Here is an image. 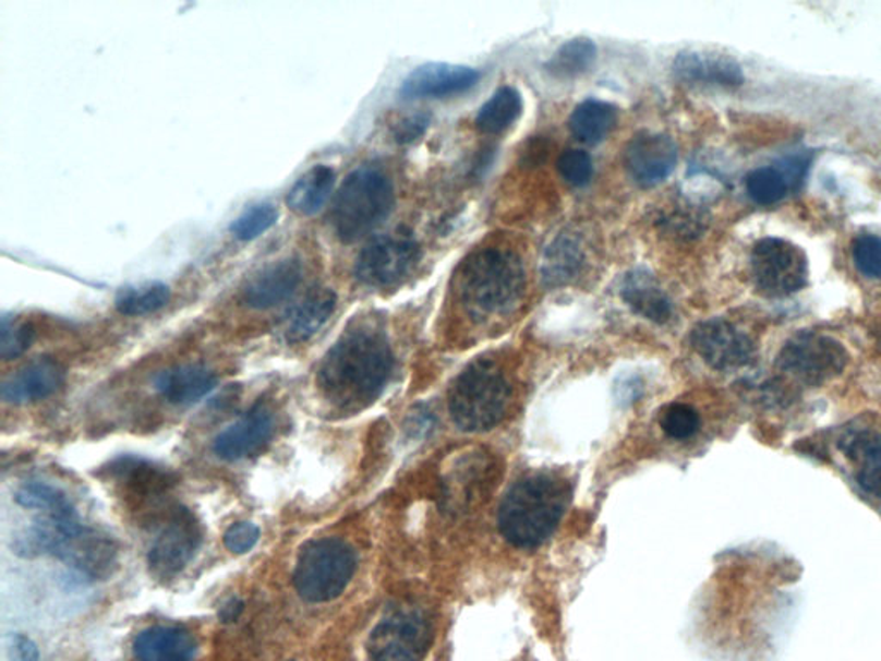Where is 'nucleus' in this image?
Here are the masks:
<instances>
[{
  "label": "nucleus",
  "mask_w": 881,
  "mask_h": 661,
  "mask_svg": "<svg viewBox=\"0 0 881 661\" xmlns=\"http://www.w3.org/2000/svg\"><path fill=\"white\" fill-rule=\"evenodd\" d=\"M854 264L868 278H881V238L874 235L857 237L853 245Z\"/></svg>",
  "instance_id": "37"
},
{
  "label": "nucleus",
  "mask_w": 881,
  "mask_h": 661,
  "mask_svg": "<svg viewBox=\"0 0 881 661\" xmlns=\"http://www.w3.org/2000/svg\"><path fill=\"white\" fill-rule=\"evenodd\" d=\"M523 104L519 91L503 86L479 110L475 127L486 135H502L522 115Z\"/></svg>",
  "instance_id": "29"
},
{
  "label": "nucleus",
  "mask_w": 881,
  "mask_h": 661,
  "mask_svg": "<svg viewBox=\"0 0 881 661\" xmlns=\"http://www.w3.org/2000/svg\"><path fill=\"white\" fill-rule=\"evenodd\" d=\"M433 622L424 610L398 606L369 637L371 661H422L433 645Z\"/></svg>",
  "instance_id": "8"
},
{
  "label": "nucleus",
  "mask_w": 881,
  "mask_h": 661,
  "mask_svg": "<svg viewBox=\"0 0 881 661\" xmlns=\"http://www.w3.org/2000/svg\"><path fill=\"white\" fill-rule=\"evenodd\" d=\"M751 273L759 293L770 299H784L808 285V257L792 241L763 238L752 249Z\"/></svg>",
  "instance_id": "9"
},
{
  "label": "nucleus",
  "mask_w": 881,
  "mask_h": 661,
  "mask_svg": "<svg viewBox=\"0 0 881 661\" xmlns=\"http://www.w3.org/2000/svg\"><path fill=\"white\" fill-rule=\"evenodd\" d=\"M747 195L759 205H771L787 195L788 183L779 168H759L746 178Z\"/></svg>",
  "instance_id": "34"
},
{
  "label": "nucleus",
  "mask_w": 881,
  "mask_h": 661,
  "mask_svg": "<svg viewBox=\"0 0 881 661\" xmlns=\"http://www.w3.org/2000/svg\"><path fill=\"white\" fill-rule=\"evenodd\" d=\"M621 300L651 323H668L674 314V305L660 281L645 269H633L625 274L620 286Z\"/></svg>",
  "instance_id": "22"
},
{
  "label": "nucleus",
  "mask_w": 881,
  "mask_h": 661,
  "mask_svg": "<svg viewBox=\"0 0 881 661\" xmlns=\"http://www.w3.org/2000/svg\"><path fill=\"white\" fill-rule=\"evenodd\" d=\"M355 570V551L343 539H314L300 551L294 588L305 601L326 603L347 589Z\"/></svg>",
  "instance_id": "6"
},
{
  "label": "nucleus",
  "mask_w": 881,
  "mask_h": 661,
  "mask_svg": "<svg viewBox=\"0 0 881 661\" xmlns=\"http://www.w3.org/2000/svg\"><path fill=\"white\" fill-rule=\"evenodd\" d=\"M841 448L853 466L857 484L881 500V434L869 429L847 433L841 440Z\"/></svg>",
  "instance_id": "20"
},
{
  "label": "nucleus",
  "mask_w": 881,
  "mask_h": 661,
  "mask_svg": "<svg viewBox=\"0 0 881 661\" xmlns=\"http://www.w3.org/2000/svg\"><path fill=\"white\" fill-rule=\"evenodd\" d=\"M302 264L294 259L273 262L246 279L241 302L255 311H267L290 299L302 283Z\"/></svg>",
  "instance_id": "17"
},
{
  "label": "nucleus",
  "mask_w": 881,
  "mask_h": 661,
  "mask_svg": "<svg viewBox=\"0 0 881 661\" xmlns=\"http://www.w3.org/2000/svg\"><path fill=\"white\" fill-rule=\"evenodd\" d=\"M674 74L689 85L719 88H739L746 80L739 62L714 50H684L675 58Z\"/></svg>",
  "instance_id": "18"
},
{
  "label": "nucleus",
  "mask_w": 881,
  "mask_h": 661,
  "mask_svg": "<svg viewBox=\"0 0 881 661\" xmlns=\"http://www.w3.org/2000/svg\"><path fill=\"white\" fill-rule=\"evenodd\" d=\"M395 207V187L383 169L360 166L336 193L330 223L343 243H355L388 219Z\"/></svg>",
  "instance_id": "4"
},
{
  "label": "nucleus",
  "mask_w": 881,
  "mask_h": 661,
  "mask_svg": "<svg viewBox=\"0 0 881 661\" xmlns=\"http://www.w3.org/2000/svg\"><path fill=\"white\" fill-rule=\"evenodd\" d=\"M273 436V412L264 404L253 405L245 416L217 434L214 454L228 461L255 457L269 445Z\"/></svg>",
  "instance_id": "15"
},
{
  "label": "nucleus",
  "mask_w": 881,
  "mask_h": 661,
  "mask_svg": "<svg viewBox=\"0 0 881 661\" xmlns=\"http://www.w3.org/2000/svg\"><path fill=\"white\" fill-rule=\"evenodd\" d=\"M678 148L663 133L641 131L625 148V168L639 187L651 189L663 183L675 171Z\"/></svg>",
  "instance_id": "14"
},
{
  "label": "nucleus",
  "mask_w": 881,
  "mask_h": 661,
  "mask_svg": "<svg viewBox=\"0 0 881 661\" xmlns=\"http://www.w3.org/2000/svg\"><path fill=\"white\" fill-rule=\"evenodd\" d=\"M17 505L32 510H40L41 514L49 512H62L74 508L70 500L58 488L50 486L47 482L29 481L16 491Z\"/></svg>",
  "instance_id": "32"
},
{
  "label": "nucleus",
  "mask_w": 881,
  "mask_h": 661,
  "mask_svg": "<svg viewBox=\"0 0 881 661\" xmlns=\"http://www.w3.org/2000/svg\"><path fill=\"white\" fill-rule=\"evenodd\" d=\"M434 424V417L431 416L425 407H417V410H413L410 413L409 424H407V429H409V433H412L413 436H424L425 433H429L431 429H433Z\"/></svg>",
  "instance_id": "43"
},
{
  "label": "nucleus",
  "mask_w": 881,
  "mask_h": 661,
  "mask_svg": "<svg viewBox=\"0 0 881 661\" xmlns=\"http://www.w3.org/2000/svg\"><path fill=\"white\" fill-rule=\"evenodd\" d=\"M455 290L473 321L506 317L517 311L526 293L522 259L503 247L473 250L458 267Z\"/></svg>",
  "instance_id": "2"
},
{
  "label": "nucleus",
  "mask_w": 881,
  "mask_h": 661,
  "mask_svg": "<svg viewBox=\"0 0 881 661\" xmlns=\"http://www.w3.org/2000/svg\"><path fill=\"white\" fill-rule=\"evenodd\" d=\"M847 360L849 356L841 341L804 330L784 345L776 357V371L791 383L818 388L841 376Z\"/></svg>",
  "instance_id": "7"
},
{
  "label": "nucleus",
  "mask_w": 881,
  "mask_h": 661,
  "mask_svg": "<svg viewBox=\"0 0 881 661\" xmlns=\"http://www.w3.org/2000/svg\"><path fill=\"white\" fill-rule=\"evenodd\" d=\"M570 496L567 479L550 472L529 473L505 494L498 510L499 532L515 548L541 546L564 519Z\"/></svg>",
  "instance_id": "3"
},
{
  "label": "nucleus",
  "mask_w": 881,
  "mask_h": 661,
  "mask_svg": "<svg viewBox=\"0 0 881 661\" xmlns=\"http://www.w3.org/2000/svg\"><path fill=\"white\" fill-rule=\"evenodd\" d=\"M809 163H811L809 154H799V156H792L782 160V168L779 169L787 180L788 189H796L797 184L802 181L806 171H808Z\"/></svg>",
  "instance_id": "41"
},
{
  "label": "nucleus",
  "mask_w": 881,
  "mask_h": 661,
  "mask_svg": "<svg viewBox=\"0 0 881 661\" xmlns=\"http://www.w3.org/2000/svg\"><path fill=\"white\" fill-rule=\"evenodd\" d=\"M243 612V601L240 600H231L222 606V612H220V616H222V621L231 622L234 618H238V615Z\"/></svg>",
  "instance_id": "44"
},
{
  "label": "nucleus",
  "mask_w": 881,
  "mask_h": 661,
  "mask_svg": "<svg viewBox=\"0 0 881 661\" xmlns=\"http://www.w3.org/2000/svg\"><path fill=\"white\" fill-rule=\"evenodd\" d=\"M571 135L586 145H598L612 133L616 124V107L603 100H586L571 112Z\"/></svg>",
  "instance_id": "28"
},
{
  "label": "nucleus",
  "mask_w": 881,
  "mask_h": 661,
  "mask_svg": "<svg viewBox=\"0 0 881 661\" xmlns=\"http://www.w3.org/2000/svg\"><path fill=\"white\" fill-rule=\"evenodd\" d=\"M278 223V208L267 202L246 207L229 228L231 235L240 241H252L266 235Z\"/></svg>",
  "instance_id": "33"
},
{
  "label": "nucleus",
  "mask_w": 881,
  "mask_h": 661,
  "mask_svg": "<svg viewBox=\"0 0 881 661\" xmlns=\"http://www.w3.org/2000/svg\"><path fill=\"white\" fill-rule=\"evenodd\" d=\"M511 398V384L494 359H478L458 374L448 393L455 424L466 433H484L498 425Z\"/></svg>",
  "instance_id": "5"
},
{
  "label": "nucleus",
  "mask_w": 881,
  "mask_h": 661,
  "mask_svg": "<svg viewBox=\"0 0 881 661\" xmlns=\"http://www.w3.org/2000/svg\"><path fill=\"white\" fill-rule=\"evenodd\" d=\"M482 455L467 454L449 470L443 493L448 510H463L481 496L491 472L490 461Z\"/></svg>",
  "instance_id": "24"
},
{
  "label": "nucleus",
  "mask_w": 881,
  "mask_h": 661,
  "mask_svg": "<svg viewBox=\"0 0 881 661\" xmlns=\"http://www.w3.org/2000/svg\"><path fill=\"white\" fill-rule=\"evenodd\" d=\"M202 543L201 524L186 508H176L148 553L150 572L157 579L178 576L192 562Z\"/></svg>",
  "instance_id": "11"
},
{
  "label": "nucleus",
  "mask_w": 881,
  "mask_h": 661,
  "mask_svg": "<svg viewBox=\"0 0 881 661\" xmlns=\"http://www.w3.org/2000/svg\"><path fill=\"white\" fill-rule=\"evenodd\" d=\"M586 262V250L579 233L565 229L556 235L544 250L543 262H541V278L547 290H555L567 286L568 283L579 276Z\"/></svg>",
  "instance_id": "21"
},
{
  "label": "nucleus",
  "mask_w": 881,
  "mask_h": 661,
  "mask_svg": "<svg viewBox=\"0 0 881 661\" xmlns=\"http://www.w3.org/2000/svg\"><path fill=\"white\" fill-rule=\"evenodd\" d=\"M8 653L11 661H38L37 645L23 634L11 636Z\"/></svg>",
  "instance_id": "42"
},
{
  "label": "nucleus",
  "mask_w": 881,
  "mask_h": 661,
  "mask_svg": "<svg viewBox=\"0 0 881 661\" xmlns=\"http://www.w3.org/2000/svg\"><path fill=\"white\" fill-rule=\"evenodd\" d=\"M52 555L90 579H106L118 564L114 541L82 524L61 539Z\"/></svg>",
  "instance_id": "13"
},
{
  "label": "nucleus",
  "mask_w": 881,
  "mask_h": 661,
  "mask_svg": "<svg viewBox=\"0 0 881 661\" xmlns=\"http://www.w3.org/2000/svg\"><path fill=\"white\" fill-rule=\"evenodd\" d=\"M661 429L672 440H689L698 433L701 419L698 410L687 404H672L666 407L660 417Z\"/></svg>",
  "instance_id": "35"
},
{
  "label": "nucleus",
  "mask_w": 881,
  "mask_h": 661,
  "mask_svg": "<svg viewBox=\"0 0 881 661\" xmlns=\"http://www.w3.org/2000/svg\"><path fill=\"white\" fill-rule=\"evenodd\" d=\"M171 290L164 283H143L138 286H126L116 297V309L119 314L140 317L154 314L168 305Z\"/></svg>",
  "instance_id": "31"
},
{
  "label": "nucleus",
  "mask_w": 881,
  "mask_h": 661,
  "mask_svg": "<svg viewBox=\"0 0 881 661\" xmlns=\"http://www.w3.org/2000/svg\"><path fill=\"white\" fill-rule=\"evenodd\" d=\"M421 255V247L409 235H381L363 247L353 273L371 288H395L415 271Z\"/></svg>",
  "instance_id": "10"
},
{
  "label": "nucleus",
  "mask_w": 881,
  "mask_h": 661,
  "mask_svg": "<svg viewBox=\"0 0 881 661\" xmlns=\"http://www.w3.org/2000/svg\"><path fill=\"white\" fill-rule=\"evenodd\" d=\"M196 654L195 637L180 627H150L135 641L138 661H193Z\"/></svg>",
  "instance_id": "26"
},
{
  "label": "nucleus",
  "mask_w": 881,
  "mask_h": 661,
  "mask_svg": "<svg viewBox=\"0 0 881 661\" xmlns=\"http://www.w3.org/2000/svg\"><path fill=\"white\" fill-rule=\"evenodd\" d=\"M690 345L710 368L720 372L747 368L756 353L752 339L725 319L699 323L690 333Z\"/></svg>",
  "instance_id": "12"
},
{
  "label": "nucleus",
  "mask_w": 881,
  "mask_h": 661,
  "mask_svg": "<svg viewBox=\"0 0 881 661\" xmlns=\"http://www.w3.org/2000/svg\"><path fill=\"white\" fill-rule=\"evenodd\" d=\"M558 171L571 187H583L591 180L594 166L588 152L567 151L559 156Z\"/></svg>",
  "instance_id": "38"
},
{
  "label": "nucleus",
  "mask_w": 881,
  "mask_h": 661,
  "mask_svg": "<svg viewBox=\"0 0 881 661\" xmlns=\"http://www.w3.org/2000/svg\"><path fill=\"white\" fill-rule=\"evenodd\" d=\"M64 380L65 372L61 363L44 357V359L26 363L25 368L5 380L0 395H2V400L8 404H35V401L46 400L53 393H58L62 388Z\"/></svg>",
  "instance_id": "19"
},
{
  "label": "nucleus",
  "mask_w": 881,
  "mask_h": 661,
  "mask_svg": "<svg viewBox=\"0 0 881 661\" xmlns=\"http://www.w3.org/2000/svg\"><path fill=\"white\" fill-rule=\"evenodd\" d=\"M395 368L391 344L376 321H357L318 365L317 388L339 412L367 409L383 395Z\"/></svg>",
  "instance_id": "1"
},
{
  "label": "nucleus",
  "mask_w": 881,
  "mask_h": 661,
  "mask_svg": "<svg viewBox=\"0 0 881 661\" xmlns=\"http://www.w3.org/2000/svg\"><path fill=\"white\" fill-rule=\"evenodd\" d=\"M598 47L589 38H574L565 41L559 47L553 58L546 62L547 73L558 80L579 79L582 74L589 73L592 65L596 64Z\"/></svg>",
  "instance_id": "30"
},
{
  "label": "nucleus",
  "mask_w": 881,
  "mask_h": 661,
  "mask_svg": "<svg viewBox=\"0 0 881 661\" xmlns=\"http://www.w3.org/2000/svg\"><path fill=\"white\" fill-rule=\"evenodd\" d=\"M258 538H261V531L255 524L237 522L226 531L225 544L231 553L243 555L257 544Z\"/></svg>",
  "instance_id": "39"
},
{
  "label": "nucleus",
  "mask_w": 881,
  "mask_h": 661,
  "mask_svg": "<svg viewBox=\"0 0 881 661\" xmlns=\"http://www.w3.org/2000/svg\"><path fill=\"white\" fill-rule=\"evenodd\" d=\"M431 124V115L419 112V115L409 116V118L401 119L398 127L395 128V139L398 143H412L424 135Z\"/></svg>",
  "instance_id": "40"
},
{
  "label": "nucleus",
  "mask_w": 881,
  "mask_h": 661,
  "mask_svg": "<svg viewBox=\"0 0 881 661\" xmlns=\"http://www.w3.org/2000/svg\"><path fill=\"white\" fill-rule=\"evenodd\" d=\"M335 169L326 164H317L314 168L303 172L297 183L291 187L290 193L286 196V204L302 217H311L317 214L329 201L330 193L335 190Z\"/></svg>",
  "instance_id": "27"
},
{
  "label": "nucleus",
  "mask_w": 881,
  "mask_h": 661,
  "mask_svg": "<svg viewBox=\"0 0 881 661\" xmlns=\"http://www.w3.org/2000/svg\"><path fill=\"white\" fill-rule=\"evenodd\" d=\"M33 339H35V329L28 321L5 315L2 319V330H0V357L4 360L17 359L32 347Z\"/></svg>",
  "instance_id": "36"
},
{
  "label": "nucleus",
  "mask_w": 881,
  "mask_h": 661,
  "mask_svg": "<svg viewBox=\"0 0 881 661\" xmlns=\"http://www.w3.org/2000/svg\"><path fill=\"white\" fill-rule=\"evenodd\" d=\"M481 73L469 65L429 62L419 65L401 83L403 98H446L466 94L478 85Z\"/></svg>",
  "instance_id": "16"
},
{
  "label": "nucleus",
  "mask_w": 881,
  "mask_h": 661,
  "mask_svg": "<svg viewBox=\"0 0 881 661\" xmlns=\"http://www.w3.org/2000/svg\"><path fill=\"white\" fill-rule=\"evenodd\" d=\"M338 297L330 288H315L294 307L285 327L288 344H305L323 329L324 324L335 314Z\"/></svg>",
  "instance_id": "25"
},
{
  "label": "nucleus",
  "mask_w": 881,
  "mask_h": 661,
  "mask_svg": "<svg viewBox=\"0 0 881 661\" xmlns=\"http://www.w3.org/2000/svg\"><path fill=\"white\" fill-rule=\"evenodd\" d=\"M216 384V372L198 363L166 369L154 380L157 393L172 405L195 404L213 392Z\"/></svg>",
  "instance_id": "23"
}]
</instances>
